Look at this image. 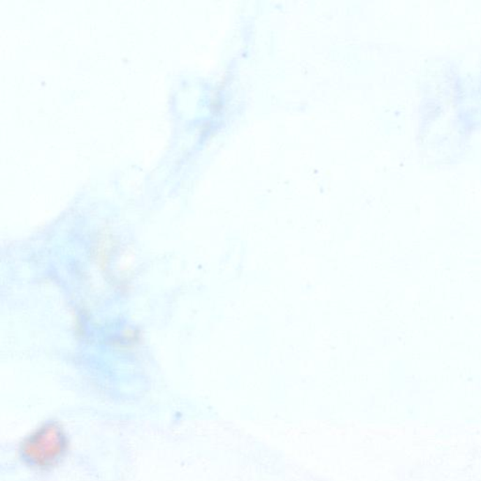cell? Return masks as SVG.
Listing matches in <instances>:
<instances>
[{"label":"cell","mask_w":481,"mask_h":481,"mask_svg":"<svg viewBox=\"0 0 481 481\" xmlns=\"http://www.w3.org/2000/svg\"><path fill=\"white\" fill-rule=\"evenodd\" d=\"M69 447L65 429L57 421H48L24 437L19 453L27 466L48 471L64 460Z\"/></svg>","instance_id":"obj_1"},{"label":"cell","mask_w":481,"mask_h":481,"mask_svg":"<svg viewBox=\"0 0 481 481\" xmlns=\"http://www.w3.org/2000/svg\"><path fill=\"white\" fill-rule=\"evenodd\" d=\"M111 250L112 243L110 239L106 236V238H103L99 245H98L96 252H95L97 264H99L101 267L106 268L109 261V258H110Z\"/></svg>","instance_id":"obj_2"}]
</instances>
